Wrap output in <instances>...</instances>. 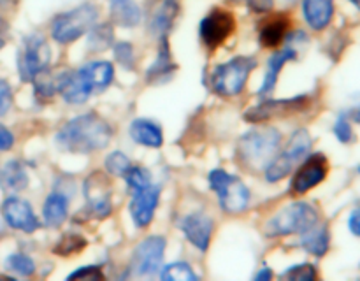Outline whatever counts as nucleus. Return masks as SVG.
Listing matches in <instances>:
<instances>
[{
  "label": "nucleus",
  "mask_w": 360,
  "mask_h": 281,
  "mask_svg": "<svg viewBox=\"0 0 360 281\" xmlns=\"http://www.w3.org/2000/svg\"><path fill=\"white\" fill-rule=\"evenodd\" d=\"M14 144V136L11 133L9 129H6L4 125H0V151L11 150Z\"/></svg>",
  "instance_id": "nucleus-39"
},
{
  "label": "nucleus",
  "mask_w": 360,
  "mask_h": 281,
  "mask_svg": "<svg viewBox=\"0 0 360 281\" xmlns=\"http://www.w3.org/2000/svg\"><path fill=\"white\" fill-rule=\"evenodd\" d=\"M290 25V18L283 13L267 18V20L264 21L262 28H260V44H262L264 48H276V46L285 39Z\"/></svg>",
  "instance_id": "nucleus-19"
},
{
  "label": "nucleus",
  "mask_w": 360,
  "mask_h": 281,
  "mask_svg": "<svg viewBox=\"0 0 360 281\" xmlns=\"http://www.w3.org/2000/svg\"><path fill=\"white\" fill-rule=\"evenodd\" d=\"M2 216L9 227L16 230L32 234L39 228V220L35 218L30 204L18 197H7L2 204Z\"/></svg>",
  "instance_id": "nucleus-15"
},
{
  "label": "nucleus",
  "mask_w": 360,
  "mask_h": 281,
  "mask_svg": "<svg viewBox=\"0 0 360 281\" xmlns=\"http://www.w3.org/2000/svg\"><path fill=\"white\" fill-rule=\"evenodd\" d=\"M77 277H81V280H102L104 274H102L101 267L86 266L83 269H77L76 273L69 274V280H77Z\"/></svg>",
  "instance_id": "nucleus-37"
},
{
  "label": "nucleus",
  "mask_w": 360,
  "mask_h": 281,
  "mask_svg": "<svg viewBox=\"0 0 360 281\" xmlns=\"http://www.w3.org/2000/svg\"><path fill=\"white\" fill-rule=\"evenodd\" d=\"M311 150V137H309L308 130L299 129L292 133L290 140L285 146V150L280 155L271 160V164L266 167V179L269 183L280 181V179L287 178L292 172V169L306 158V155Z\"/></svg>",
  "instance_id": "nucleus-6"
},
{
  "label": "nucleus",
  "mask_w": 360,
  "mask_h": 281,
  "mask_svg": "<svg viewBox=\"0 0 360 281\" xmlns=\"http://www.w3.org/2000/svg\"><path fill=\"white\" fill-rule=\"evenodd\" d=\"M112 129L102 116L86 112L72 118L56 133V144L69 153H94L109 144Z\"/></svg>",
  "instance_id": "nucleus-1"
},
{
  "label": "nucleus",
  "mask_w": 360,
  "mask_h": 281,
  "mask_svg": "<svg viewBox=\"0 0 360 281\" xmlns=\"http://www.w3.org/2000/svg\"><path fill=\"white\" fill-rule=\"evenodd\" d=\"M250 6V9L255 11V13H267L273 7V0H246Z\"/></svg>",
  "instance_id": "nucleus-40"
},
{
  "label": "nucleus",
  "mask_w": 360,
  "mask_h": 281,
  "mask_svg": "<svg viewBox=\"0 0 360 281\" xmlns=\"http://www.w3.org/2000/svg\"><path fill=\"white\" fill-rule=\"evenodd\" d=\"M179 14L178 0H151L148 6V30L155 37L164 39Z\"/></svg>",
  "instance_id": "nucleus-14"
},
{
  "label": "nucleus",
  "mask_w": 360,
  "mask_h": 281,
  "mask_svg": "<svg viewBox=\"0 0 360 281\" xmlns=\"http://www.w3.org/2000/svg\"><path fill=\"white\" fill-rule=\"evenodd\" d=\"M165 251V239L160 235H151V237L144 239L143 242L137 244L134 249L132 262V273L137 276H150L160 269V263L164 260Z\"/></svg>",
  "instance_id": "nucleus-11"
},
{
  "label": "nucleus",
  "mask_w": 360,
  "mask_h": 281,
  "mask_svg": "<svg viewBox=\"0 0 360 281\" xmlns=\"http://www.w3.org/2000/svg\"><path fill=\"white\" fill-rule=\"evenodd\" d=\"M125 179L127 185L132 190H141L144 188V186L151 185V176L144 167H132V165H130L129 171L125 172Z\"/></svg>",
  "instance_id": "nucleus-33"
},
{
  "label": "nucleus",
  "mask_w": 360,
  "mask_h": 281,
  "mask_svg": "<svg viewBox=\"0 0 360 281\" xmlns=\"http://www.w3.org/2000/svg\"><path fill=\"white\" fill-rule=\"evenodd\" d=\"M79 72L83 74L86 83L90 84L91 91L97 93V91L105 90V88L112 83V77H115V67H112V63L109 62H90L86 63V65L81 67Z\"/></svg>",
  "instance_id": "nucleus-20"
},
{
  "label": "nucleus",
  "mask_w": 360,
  "mask_h": 281,
  "mask_svg": "<svg viewBox=\"0 0 360 281\" xmlns=\"http://www.w3.org/2000/svg\"><path fill=\"white\" fill-rule=\"evenodd\" d=\"M301 244L302 248H304L306 251L311 253V255H316V256L326 255L327 249H329V232H327L326 227L315 225V227L302 232Z\"/></svg>",
  "instance_id": "nucleus-26"
},
{
  "label": "nucleus",
  "mask_w": 360,
  "mask_h": 281,
  "mask_svg": "<svg viewBox=\"0 0 360 281\" xmlns=\"http://www.w3.org/2000/svg\"><path fill=\"white\" fill-rule=\"evenodd\" d=\"M348 227H350L352 234L359 235L360 237V206L357 207V209L352 211L350 218H348Z\"/></svg>",
  "instance_id": "nucleus-41"
},
{
  "label": "nucleus",
  "mask_w": 360,
  "mask_h": 281,
  "mask_svg": "<svg viewBox=\"0 0 360 281\" xmlns=\"http://www.w3.org/2000/svg\"><path fill=\"white\" fill-rule=\"evenodd\" d=\"M115 39V32L109 23L97 25V27L90 28V37H88V48L91 51H104L112 44Z\"/></svg>",
  "instance_id": "nucleus-28"
},
{
  "label": "nucleus",
  "mask_w": 360,
  "mask_h": 281,
  "mask_svg": "<svg viewBox=\"0 0 360 281\" xmlns=\"http://www.w3.org/2000/svg\"><path fill=\"white\" fill-rule=\"evenodd\" d=\"M51 56L48 42L42 35H28L23 41L20 56H18V72L21 81H34L42 70H46Z\"/></svg>",
  "instance_id": "nucleus-8"
},
{
  "label": "nucleus",
  "mask_w": 360,
  "mask_h": 281,
  "mask_svg": "<svg viewBox=\"0 0 360 281\" xmlns=\"http://www.w3.org/2000/svg\"><path fill=\"white\" fill-rule=\"evenodd\" d=\"M319 223V213L315 207L308 202H294L278 211L266 225V235L276 237V235L302 234L308 228Z\"/></svg>",
  "instance_id": "nucleus-3"
},
{
  "label": "nucleus",
  "mask_w": 360,
  "mask_h": 281,
  "mask_svg": "<svg viewBox=\"0 0 360 281\" xmlns=\"http://www.w3.org/2000/svg\"><path fill=\"white\" fill-rule=\"evenodd\" d=\"M287 280H297V281H309L316 277V270L311 263H301V266H294L283 274Z\"/></svg>",
  "instance_id": "nucleus-34"
},
{
  "label": "nucleus",
  "mask_w": 360,
  "mask_h": 281,
  "mask_svg": "<svg viewBox=\"0 0 360 281\" xmlns=\"http://www.w3.org/2000/svg\"><path fill=\"white\" fill-rule=\"evenodd\" d=\"M255 67L257 60L253 56H236L213 70L211 88L214 90V93L221 95V97L239 95Z\"/></svg>",
  "instance_id": "nucleus-4"
},
{
  "label": "nucleus",
  "mask_w": 360,
  "mask_h": 281,
  "mask_svg": "<svg viewBox=\"0 0 360 281\" xmlns=\"http://www.w3.org/2000/svg\"><path fill=\"white\" fill-rule=\"evenodd\" d=\"M111 20L120 27L132 28L141 21V9L134 0H109Z\"/></svg>",
  "instance_id": "nucleus-23"
},
{
  "label": "nucleus",
  "mask_w": 360,
  "mask_h": 281,
  "mask_svg": "<svg viewBox=\"0 0 360 281\" xmlns=\"http://www.w3.org/2000/svg\"><path fill=\"white\" fill-rule=\"evenodd\" d=\"M105 171L112 176H125V172L130 169V160L122 151H112L105 157Z\"/></svg>",
  "instance_id": "nucleus-32"
},
{
  "label": "nucleus",
  "mask_w": 360,
  "mask_h": 281,
  "mask_svg": "<svg viewBox=\"0 0 360 281\" xmlns=\"http://www.w3.org/2000/svg\"><path fill=\"white\" fill-rule=\"evenodd\" d=\"M334 133L341 143H352L354 140V130H352L350 122L347 118H340L334 125Z\"/></svg>",
  "instance_id": "nucleus-36"
},
{
  "label": "nucleus",
  "mask_w": 360,
  "mask_h": 281,
  "mask_svg": "<svg viewBox=\"0 0 360 281\" xmlns=\"http://www.w3.org/2000/svg\"><path fill=\"white\" fill-rule=\"evenodd\" d=\"M308 105V97H294V98H273V100H262L255 107L248 109L245 118L252 123L269 122L273 118L295 115L301 112Z\"/></svg>",
  "instance_id": "nucleus-12"
},
{
  "label": "nucleus",
  "mask_w": 360,
  "mask_h": 281,
  "mask_svg": "<svg viewBox=\"0 0 360 281\" xmlns=\"http://www.w3.org/2000/svg\"><path fill=\"white\" fill-rule=\"evenodd\" d=\"M271 277H273V273H271V270L266 267V269H262L259 274H257L255 280L262 281V280H271Z\"/></svg>",
  "instance_id": "nucleus-42"
},
{
  "label": "nucleus",
  "mask_w": 360,
  "mask_h": 281,
  "mask_svg": "<svg viewBox=\"0 0 360 281\" xmlns=\"http://www.w3.org/2000/svg\"><path fill=\"white\" fill-rule=\"evenodd\" d=\"M350 116H352V119H354L355 123H360V107L354 109V111L350 112Z\"/></svg>",
  "instance_id": "nucleus-43"
},
{
  "label": "nucleus",
  "mask_w": 360,
  "mask_h": 281,
  "mask_svg": "<svg viewBox=\"0 0 360 281\" xmlns=\"http://www.w3.org/2000/svg\"><path fill=\"white\" fill-rule=\"evenodd\" d=\"M130 137L136 140L137 144H143L146 148H160L164 143V136H162L160 126L151 119H134L130 125Z\"/></svg>",
  "instance_id": "nucleus-22"
},
{
  "label": "nucleus",
  "mask_w": 360,
  "mask_h": 281,
  "mask_svg": "<svg viewBox=\"0 0 360 281\" xmlns=\"http://www.w3.org/2000/svg\"><path fill=\"white\" fill-rule=\"evenodd\" d=\"M84 246H86L84 237H81V235L77 234H65L60 237L58 244L53 248V251H55L56 255L67 256V255H74V253H79Z\"/></svg>",
  "instance_id": "nucleus-31"
},
{
  "label": "nucleus",
  "mask_w": 360,
  "mask_h": 281,
  "mask_svg": "<svg viewBox=\"0 0 360 281\" xmlns=\"http://www.w3.org/2000/svg\"><path fill=\"white\" fill-rule=\"evenodd\" d=\"M176 65L171 60V53H169L167 44H162L160 51H158V58L155 60L153 65L148 69V81H164L167 74L174 72Z\"/></svg>",
  "instance_id": "nucleus-27"
},
{
  "label": "nucleus",
  "mask_w": 360,
  "mask_h": 281,
  "mask_svg": "<svg viewBox=\"0 0 360 281\" xmlns=\"http://www.w3.org/2000/svg\"><path fill=\"white\" fill-rule=\"evenodd\" d=\"M210 186L218 193V200L225 213H241L250 202V190L236 176L229 174L224 169H214L210 172Z\"/></svg>",
  "instance_id": "nucleus-7"
},
{
  "label": "nucleus",
  "mask_w": 360,
  "mask_h": 281,
  "mask_svg": "<svg viewBox=\"0 0 360 281\" xmlns=\"http://www.w3.org/2000/svg\"><path fill=\"white\" fill-rule=\"evenodd\" d=\"M6 269L20 274V276H32L35 273V263L25 253H11L6 259Z\"/></svg>",
  "instance_id": "nucleus-30"
},
{
  "label": "nucleus",
  "mask_w": 360,
  "mask_h": 281,
  "mask_svg": "<svg viewBox=\"0 0 360 281\" xmlns=\"http://www.w3.org/2000/svg\"><path fill=\"white\" fill-rule=\"evenodd\" d=\"M236 30L234 14L225 9H213L200 21V39L206 48L214 49L224 44Z\"/></svg>",
  "instance_id": "nucleus-10"
},
{
  "label": "nucleus",
  "mask_w": 360,
  "mask_h": 281,
  "mask_svg": "<svg viewBox=\"0 0 360 281\" xmlns=\"http://www.w3.org/2000/svg\"><path fill=\"white\" fill-rule=\"evenodd\" d=\"M98 9L91 4H83L72 11L58 14L51 23V37L60 44L77 41L81 35L90 32L97 21Z\"/></svg>",
  "instance_id": "nucleus-5"
},
{
  "label": "nucleus",
  "mask_w": 360,
  "mask_h": 281,
  "mask_svg": "<svg viewBox=\"0 0 360 281\" xmlns=\"http://www.w3.org/2000/svg\"><path fill=\"white\" fill-rule=\"evenodd\" d=\"M350 2H352V4H354V6H357V7H359V9H360V0H350Z\"/></svg>",
  "instance_id": "nucleus-44"
},
{
  "label": "nucleus",
  "mask_w": 360,
  "mask_h": 281,
  "mask_svg": "<svg viewBox=\"0 0 360 281\" xmlns=\"http://www.w3.org/2000/svg\"><path fill=\"white\" fill-rule=\"evenodd\" d=\"M181 230L185 232L186 239L192 242L195 248L200 251L207 249L211 242V235H213V220L207 214L200 213H190L188 216L183 218L181 221Z\"/></svg>",
  "instance_id": "nucleus-17"
},
{
  "label": "nucleus",
  "mask_w": 360,
  "mask_h": 281,
  "mask_svg": "<svg viewBox=\"0 0 360 281\" xmlns=\"http://www.w3.org/2000/svg\"><path fill=\"white\" fill-rule=\"evenodd\" d=\"M0 185H2V188L6 192H21L23 188H27L28 176L25 172V167L21 165V162H7L6 167L0 172Z\"/></svg>",
  "instance_id": "nucleus-25"
},
{
  "label": "nucleus",
  "mask_w": 360,
  "mask_h": 281,
  "mask_svg": "<svg viewBox=\"0 0 360 281\" xmlns=\"http://www.w3.org/2000/svg\"><path fill=\"white\" fill-rule=\"evenodd\" d=\"M281 133L273 126H262L246 132L238 143V158L245 167L260 171L271 164L280 150Z\"/></svg>",
  "instance_id": "nucleus-2"
},
{
  "label": "nucleus",
  "mask_w": 360,
  "mask_h": 281,
  "mask_svg": "<svg viewBox=\"0 0 360 281\" xmlns=\"http://www.w3.org/2000/svg\"><path fill=\"white\" fill-rule=\"evenodd\" d=\"M115 56L125 69H132L134 65V48L129 42H118L115 46Z\"/></svg>",
  "instance_id": "nucleus-35"
},
{
  "label": "nucleus",
  "mask_w": 360,
  "mask_h": 281,
  "mask_svg": "<svg viewBox=\"0 0 360 281\" xmlns=\"http://www.w3.org/2000/svg\"><path fill=\"white\" fill-rule=\"evenodd\" d=\"M67 213H69V200L65 195L58 192L49 193L46 199L44 207H42V216L48 227H60L65 221Z\"/></svg>",
  "instance_id": "nucleus-24"
},
{
  "label": "nucleus",
  "mask_w": 360,
  "mask_h": 281,
  "mask_svg": "<svg viewBox=\"0 0 360 281\" xmlns=\"http://www.w3.org/2000/svg\"><path fill=\"white\" fill-rule=\"evenodd\" d=\"M160 199V188L155 185H148L144 188L136 190L132 200H130V214H132L134 223L139 228L148 227L153 220L155 209Z\"/></svg>",
  "instance_id": "nucleus-16"
},
{
  "label": "nucleus",
  "mask_w": 360,
  "mask_h": 281,
  "mask_svg": "<svg viewBox=\"0 0 360 281\" xmlns=\"http://www.w3.org/2000/svg\"><path fill=\"white\" fill-rule=\"evenodd\" d=\"M327 171H329V164H327V158L322 153L309 155L308 158H304L301 167L297 169V172L292 178V193L302 195V193L315 188L316 185H320L326 179Z\"/></svg>",
  "instance_id": "nucleus-13"
},
{
  "label": "nucleus",
  "mask_w": 360,
  "mask_h": 281,
  "mask_svg": "<svg viewBox=\"0 0 360 281\" xmlns=\"http://www.w3.org/2000/svg\"><path fill=\"white\" fill-rule=\"evenodd\" d=\"M295 56H297V51H295L294 48H290V46L285 49H281V51H278L276 55L271 56L269 62H267V72H266V76H264L262 86H260L259 95H269L271 91L274 90V86H276V83H278V76H280L283 65L287 62H290V60H294Z\"/></svg>",
  "instance_id": "nucleus-21"
},
{
  "label": "nucleus",
  "mask_w": 360,
  "mask_h": 281,
  "mask_svg": "<svg viewBox=\"0 0 360 281\" xmlns=\"http://www.w3.org/2000/svg\"><path fill=\"white\" fill-rule=\"evenodd\" d=\"M304 20L313 30H323L334 14V0H302Z\"/></svg>",
  "instance_id": "nucleus-18"
},
{
  "label": "nucleus",
  "mask_w": 360,
  "mask_h": 281,
  "mask_svg": "<svg viewBox=\"0 0 360 281\" xmlns=\"http://www.w3.org/2000/svg\"><path fill=\"white\" fill-rule=\"evenodd\" d=\"M84 197H86L88 211L91 213V216L102 218L109 216L112 209L111 204V181H109L108 174L105 172H91L86 179H84L83 185Z\"/></svg>",
  "instance_id": "nucleus-9"
},
{
  "label": "nucleus",
  "mask_w": 360,
  "mask_h": 281,
  "mask_svg": "<svg viewBox=\"0 0 360 281\" xmlns=\"http://www.w3.org/2000/svg\"><path fill=\"white\" fill-rule=\"evenodd\" d=\"M11 104H13V91L7 81L0 79V116L9 111Z\"/></svg>",
  "instance_id": "nucleus-38"
},
{
  "label": "nucleus",
  "mask_w": 360,
  "mask_h": 281,
  "mask_svg": "<svg viewBox=\"0 0 360 281\" xmlns=\"http://www.w3.org/2000/svg\"><path fill=\"white\" fill-rule=\"evenodd\" d=\"M162 280L167 281H193L197 280L195 273L192 270V267L186 262H174L169 263L162 269Z\"/></svg>",
  "instance_id": "nucleus-29"
}]
</instances>
